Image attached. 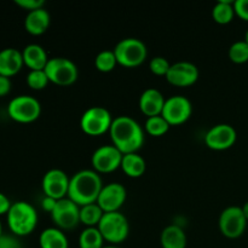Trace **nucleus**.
<instances>
[{"mask_svg": "<svg viewBox=\"0 0 248 248\" xmlns=\"http://www.w3.org/2000/svg\"><path fill=\"white\" fill-rule=\"evenodd\" d=\"M109 133L113 145H115L124 155L137 153L144 143V131L142 126L127 115L114 119Z\"/></svg>", "mask_w": 248, "mask_h": 248, "instance_id": "f257e3e1", "label": "nucleus"}, {"mask_svg": "<svg viewBox=\"0 0 248 248\" xmlns=\"http://www.w3.org/2000/svg\"><path fill=\"white\" fill-rule=\"evenodd\" d=\"M103 184L99 174L92 170H82L70 178L68 198L78 206L96 203Z\"/></svg>", "mask_w": 248, "mask_h": 248, "instance_id": "f03ea898", "label": "nucleus"}, {"mask_svg": "<svg viewBox=\"0 0 248 248\" xmlns=\"http://www.w3.org/2000/svg\"><path fill=\"white\" fill-rule=\"evenodd\" d=\"M7 224L17 236H27L34 232L38 224V213L31 203L17 201L7 212Z\"/></svg>", "mask_w": 248, "mask_h": 248, "instance_id": "7ed1b4c3", "label": "nucleus"}, {"mask_svg": "<svg viewBox=\"0 0 248 248\" xmlns=\"http://www.w3.org/2000/svg\"><path fill=\"white\" fill-rule=\"evenodd\" d=\"M118 64L135 68L142 64L148 56L145 44L137 38H126L119 41L114 48Z\"/></svg>", "mask_w": 248, "mask_h": 248, "instance_id": "20e7f679", "label": "nucleus"}, {"mask_svg": "<svg viewBox=\"0 0 248 248\" xmlns=\"http://www.w3.org/2000/svg\"><path fill=\"white\" fill-rule=\"evenodd\" d=\"M98 230L106 241L118 245L125 241L130 232L127 218L118 212H107L98 224Z\"/></svg>", "mask_w": 248, "mask_h": 248, "instance_id": "39448f33", "label": "nucleus"}, {"mask_svg": "<svg viewBox=\"0 0 248 248\" xmlns=\"http://www.w3.org/2000/svg\"><path fill=\"white\" fill-rule=\"evenodd\" d=\"M44 70L48 80L58 86H69L74 84L79 75L77 64L65 57L50 58Z\"/></svg>", "mask_w": 248, "mask_h": 248, "instance_id": "423d86ee", "label": "nucleus"}, {"mask_svg": "<svg viewBox=\"0 0 248 248\" xmlns=\"http://www.w3.org/2000/svg\"><path fill=\"white\" fill-rule=\"evenodd\" d=\"M7 113L12 120L21 124L35 121L41 114L40 102L31 96L22 94L11 99L7 107Z\"/></svg>", "mask_w": 248, "mask_h": 248, "instance_id": "0eeeda50", "label": "nucleus"}, {"mask_svg": "<svg viewBox=\"0 0 248 248\" xmlns=\"http://www.w3.org/2000/svg\"><path fill=\"white\" fill-rule=\"evenodd\" d=\"M113 124L110 113L103 107H91L82 114L80 127L89 136H101L110 130Z\"/></svg>", "mask_w": 248, "mask_h": 248, "instance_id": "6e6552de", "label": "nucleus"}, {"mask_svg": "<svg viewBox=\"0 0 248 248\" xmlns=\"http://www.w3.org/2000/svg\"><path fill=\"white\" fill-rule=\"evenodd\" d=\"M219 230L225 237L237 239L245 232L247 227V219L242 208L239 206L227 207L219 216Z\"/></svg>", "mask_w": 248, "mask_h": 248, "instance_id": "1a4fd4ad", "label": "nucleus"}, {"mask_svg": "<svg viewBox=\"0 0 248 248\" xmlns=\"http://www.w3.org/2000/svg\"><path fill=\"white\" fill-rule=\"evenodd\" d=\"M191 113H193L191 102L186 97L177 94L166 98L161 116L171 126H177L186 123L191 116Z\"/></svg>", "mask_w": 248, "mask_h": 248, "instance_id": "9d476101", "label": "nucleus"}, {"mask_svg": "<svg viewBox=\"0 0 248 248\" xmlns=\"http://www.w3.org/2000/svg\"><path fill=\"white\" fill-rule=\"evenodd\" d=\"M124 154L115 145H102L92 154V166L97 173H110L121 167Z\"/></svg>", "mask_w": 248, "mask_h": 248, "instance_id": "9b49d317", "label": "nucleus"}, {"mask_svg": "<svg viewBox=\"0 0 248 248\" xmlns=\"http://www.w3.org/2000/svg\"><path fill=\"white\" fill-rule=\"evenodd\" d=\"M53 223L61 229H73L80 223V206L69 198L61 199L51 212Z\"/></svg>", "mask_w": 248, "mask_h": 248, "instance_id": "f8f14e48", "label": "nucleus"}, {"mask_svg": "<svg viewBox=\"0 0 248 248\" xmlns=\"http://www.w3.org/2000/svg\"><path fill=\"white\" fill-rule=\"evenodd\" d=\"M126 196L127 191L123 184L109 183L102 188L97 199V205L103 210L104 213L118 212L125 203Z\"/></svg>", "mask_w": 248, "mask_h": 248, "instance_id": "ddd939ff", "label": "nucleus"}, {"mask_svg": "<svg viewBox=\"0 0 248 248\" xmlns=\"http://www.w3.org/2000/svg\"><path fill=\"white\" fill-rule=\"evenodd\" d=\"M237 140L236 130L228 124L213 126L205 135V143L213 150H225L232 148Z\"/></svg>", "mask_w": 248, "mask_h": 248, "instance_id": "4468645a", "label": "nucleus"}, {"mask_svg": "<svg viewBox=\"0 0 248 248\" xmlns=\"http://www.w3.org/2000/svg\"><path fill=\"white\" fill-rule=\"evenodd\" d=\"M70 178L62 170L53 169L45 173L43 178V190L45 196L61 200L68 195Z\"/></svg>", "mask_w": 248, "mask_h": 248, "instance_id": "2eb2a0df", "label": "nucleus"}, {"mask_svg": "<svg viewBox=\"0 0 248 248\" xmlns=\"http://www.w3.org/2000/svg\"><path fill=\"white\" fill-rule=\"evenodd\" d=\"M167 81L178 87L191 86L199 79V69L190 62H177L171 64L166 75Z\"/></svg>", "mask_w": 248, "mask_h": 248, "instance_id": "dca6fc26", "label": "nucleus"}, {"mask_svg": "<svg viewBox=\"0 0 248 248\" xmlns=\"http://www.w3.org/2000/svg\"><path fill=\"white\" fill-rule=\"evenodd\" d=\"M166 98L156 89H147L140 97V109L145 116L161 115Z\"/></svg>", "mask_w": 248, "mask_h": 248, "instance_id": "f3484780", "label": "nucleus"}, {"mask_svg": "<svg viewBox=\"0 0 248 248\" xmlns=\"http://www.w3.org/2000/svg\"><path fill=\"white\" fill-rule=\"evenodd\" d=\"M23 56L17 48H4L0 51V75L11 78L23 67Z\"/></svg>", "mask_w": 248, "mask_h": 248, "instance_id": "a211bd4d", "label": "nucleus"}, {"mask_svg": "<svg viewBox=\"0 0 248 248\" xmlns=\"http://www.w3.org/2000/svg\"><path fill=\"white\" fill-rule=\"evenodd\" d=\"M51 17L47 10L38 9L28 12L24 19V28L31 35H41L50 27Z\"/></svg>", "mask_w": 248, "mask_h": 248, "instance_id": "6ab92c4d", "label": "nucleus"}, {"mask_svg": "<svg viewBox=\"0 0 248 248\" xmlns=\"http://www.w3.org/2000/svg\"><path fill=\"white\" fill-rule=\"evenodd\" d=\"M22 56H23L24 64L31 70H44L50 60L43 46L38 44L27 45L22 52Z\"/></svg>", "mask_w": 248, "mask_h": 248, "instance_id": "aec40b11", "label": "nucleus"}, {"mask_svg": "<svg viewBox=\"0 0 248 248\" xmlns=\"http://www.w3.org/2000/svg\"><path fill=\"white\" fill-rule=\"evenodd\" d=\"M162 248H186V235L178 225H169L165 228L160 236Z\"/></svg>", "mask_w": 248, "mask_h": 248, "instance_id": "412c9836", "label": "nucleus"}, {"mask_svg": "<svg viewBox=\"0 0 248 248\" xmlns=\"http://www.w3.org/2000/svg\"><path fill=\"white\" fill-rule=\"evenodd\" d=\"M41 248H69L67 236L62 230L57 228H47L39 237Z\"/></svg>", "mask_w": 248, "mask_h": 248, "instance_id": "4be33fe9", "label": "nucleus"}, {"mask_svg": "<svg viewBox=\"0 0 248 248\" xmlns=\"http://www.w3.org/2000/svg\"><path fill=\"white\" fill-rule=\"evenodd\" d=\"M121 169L125 172V174H127L131 178H140L144 174L147 164L140 155H138L137 153H132V154L124 155Z\"/></svg>", "mask_w": 248, "mask_h": 248, "instance_id": "5701e85b", "label": "nucleus"}, {"mask_svg": "<svg viewBox=\"0 0 248 248\" xmlns=\"http://www.w3.org/2000/svg\"><path fill=\"white\" fill-rule=\"evenodd\" d=\"M104 212L96 203L86 205L80 207V223L86 225L87 228L98 227Z\"/></svg>", "mask_w": 248, "mask_h": 248, "instance_id": "b1692460", "label": "nucleus"}, {"mask_svg": "<svg viewBox=\"0 0 248 248\" xmlns=\"http://www.w3.org/2000/svg\"><path fill=\"white\" fill-rule=\"evenodd\" d=\"M234 2L229 0H220L213 6L212 17L217 23L228 24L234 19L235 16Z\"/></svg>", "mask_w": 248, "mask_h": 248, "instance_id": "393cba45", "label": "nucleus"}, {"mask_svg": "<svg viewBox=\"0 0 248 248\" xmlns=\"http://www.w3.org/2000/svg\"><path fill=\"white\" fill-rule=\"evenodd\" d=\"M103 236L98 228H86L79 236L80 248H103Z\"/></svg>", "mask_w": 248, "mask_h": 248, "instance_id": "a878e982", "label": "nucleus"}, {"mask_svg": "<svg viewBox=\"0 0 248 248\" xmlns=\"http://www.w3.org/2000/svg\"><path fill=\"white\" fill-rule=\"evenodd\" d=\"M170 126L171 125L161 115H157L148 118L147 121H145L144 128L147 131V133H149L150 136L160 137V136H164L165 133H167Z\"/></svg>", "mask_w": 248, "mask_h": 248, "instance_id": "bb28decb", "label": "nucleus"}, {"mask_svg": "<svg viewBox=\"0 0 248 248\" xmlns=\"http://www.w3.org/2000/svg\"><path fill=\"white\" fill-rule=\"evenodd\" d=\"M116 64H118V61H116L115 53L111 50L101 51L94 60V65L102 73L111 72L116 67Z\"/></svg>", "mask_w": 248, "mask_h": 248, "instance_id": "cd10ccee", "label": "nucleus"}, {"mask_svg": "<svg viewBox=\"0 0 248 248\" xmlns=\"http://www.w3.org/2000/svg\"><path fill=\"white\" fill-rule=\"evenodd\" d=\"M229 58L237 64L248 62V44L246 41H235L229 48Z\"/></svg>", "mask_w": 248, "mask_h": 248, "instance_id": "c85d7f7f", "label": "nucleus"}, {"mask_svg": "<svg viewBox=\"0 0 248 248\" xmlns=\"http://www.w3.org/2000/svg\"><path fill=\"white\" fill-rule=\"evenodd\" d=\"M50 82L45 70H31L27 75V84L33 90H44Z\"/></svg>", "mask_w": 248, "mask_h": 248, "instance_id": "c756f323", "label": "nucleus"}, {"mask_svg": "<svg viewBox=\"0 0 248 248\" xmlns=\"http://www.w3.org/2000/svg\"><path fill=\"white\" fill-rule=\"evenodd\" d=\"M149 68L150 70H152V73H154L155 75H159V77H166L170 68H171V64H170V62L165 57L157 56V57H154L152 61H150Z\"/></svg>", "mask_w": 248, "mask_h": 248, "instance_id": "7c9ffc66", "label": "nucleus"}, {"mask_svg": "<svg viewBox=\"0 0 248 248\" xmlns=\"http://www.w3.org/2000/svg\"><path fill=\"white\" fill-rule=\"evenodd\" d=\"M16 2L18 6L23 7V9L28 10V12L34 11V10L43 9L45 1L44 0H16Z\"/></svg>", "mask_w": 248, "mask_h": 248, "instance_id": "2f4dec72", "label": "nucleus"}, {"mask_svg": "<svg viewBox=\"0 0 248 248\" xmlns=\"http://www.w3.org/2000/svg\"><path fill=\"white\" fill-rule=\"evenodd\" d=\"M235 14L244 21H248V0H236L234 1Z\"/></svg>", "mask_w": 248, "mask_h": 248, "instance_id": "473e14b6", "label": "nucleus"}, {"mask_svg": "<svg viewBox=\"0 0 248 248\" xmlns=\"http://www.w3.org/2000/svg\"><path fill=\"white\" fill-rule=\"evenodd\" d=\"M0 248H22L21 244L14 236L9 235H1L0 236Z\"/></svg>", "mask_w": 248, "mask_h": 248, "instance_id": "72a5a7b5", "label": "nucleus"}, {"mask_svg": "<svg viewBox=\"0 0 248 248\" xmlns=\"http://www.w3.org/2000/svg\"><path fill=\"white\" fill-rule=\"evenodd\" d=\"M11 90V80L7 77L0 75V97L6 96Z\"/></svg>", "mask_w": 248, "mask_h": 248, "instance_id": "f704fd0d", "label": "nucleus"}, {"mask_svg": "<svg viewBox=\"0 0 248 248\" xmlns=\"http://www.w3.org/2000/svg\"><path fill=\"white\" fill-rule=\"evenodd\" d=\"M12 203L10 202L9 198H7L5 194L0 193V216L1 215H7V212L11 208Z\"/></svg>", "mask_w": 248, "mask_h": 248, "instance_id": "c9c22d12", "label": "nucleus"}, {"mask_svg": "<svg viewBox=\"0 0 248 248\" xmlns=\"http://www.w3.org/2000/svg\"><path fill=\"white\" fill-rule=\"evenodd\" d=\"M58 200H55V199L50 198V196H45L41 201V206H43V210L46 211V212H52L56 207V203H57Z\"/></svg>", "mask_w": 248, "mask_h": 248, "instance_id": "e433bc0d", "label": "nucleus"}, {"mask_svg": "<svg viewBox=\"0 0 248 248\" xmlns=\"http://www.w3.org/2000/svg\"><path fill=\"white\" fill-rule=\"evenodd\" d=\"M241 208H242V212H244L245 217H246V219L248 220V201L244 203V206H242Z\"/></svg>", "mask_w": 248, "mask_h": 248, "instance_id": "4c0bfd02", "label": "nucleus"}, {"mask_svg": "<svg viewBox=\"0 0 248 248\" xmlns=\"http://www.w3.org/2000/svg\"><path fill=\"white\" fill-rule=\"evenodd\" d=\"M245 41L248 44V31H246V35H245Z\"/></svg>", "mask_w": 248, "mask_h": 248, "instance_id": "58836bf2", "label": "nucleus"}, {"mask_svg": "<svg viewBox=\"0 0 248 248\" xmlns=\"http://www.w3.org/2000/svg\"><path fill=\"white\" fill-rule=\"evenodd\" d=\"M2 235V227H1V223H0V236Z\"/></svg>", "mask_w": 248, "mask_h": 248, "instance_id": "ea45409f", "label": "nucleus"}, {"mask_svg": "<svg viewBox=\"0 0 248 248\" xmlns=\"http://www.w3.org/2000/svg\"><path fill=\"white\" fill-rule=\"evenodd\" d=\"M103 248H119V247H116V246H106V247H103Z\"/></svg>", "mask_w": 248, "mask_h": 248, "instance_id": "a19ab883", "label": "nucleus"}]
</instances>
